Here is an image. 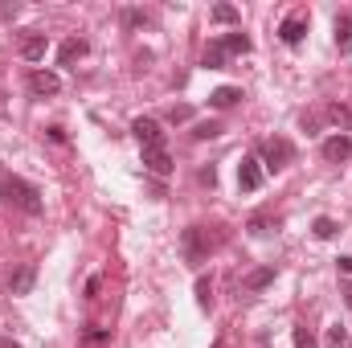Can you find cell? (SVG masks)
<instances>
[{
	"label": "cell",
	"instance_id": "6da1fadb",
	"mask_svg": "<svg viewBox=\"0 0 352 348\" xmlns=\"http://www.w3.org/2000/svg\"><path fill=\"white\" fill-rule=\"evenodd\" d=\"M0 197L8 201V205H16L21 213H29V217H37L41 209H45V201H41V188L37 184H29V180H21V176H0Z\"/></svg>",
	"mask_w": 352,
	"mask_h": 348
},
{
	"label": "cell",
	"instance_id": "7a4b0ae2",
	"mask_svg": "<svg viewBox=\"0 0 352 348\" xmlns=\"http://www.w3.org/2000/svg\"><path fill=\"white\" fill-rule=\"evenodd\" d=\"M263 173H278V168H287L291 160H295V144L291 140H283V135H274V140H263Z\"/></svg>",
	"mask_w": 352,
	"mask_h": 348
},
{
	"label": "cell",
	"instance_id": "3957f363",
	"mask_svg": "<svg viewBox=\"0 0 352 348\" xmlns=\"http://www.w3.org/2000/svg\"><path fill=\"white\" fill-rule=\"evenodd\" d=\"M180 246H184V259L192 262V266H201V262L209 259V250H213V238H209L205 226H188L184 238H180Z\"/></svg>",
	"mask_w": 352,
	"mask_h": 348
},
{
	"label": "cell",
	"instance_id": "277c9868",
	"mask_svg": "<svg viewBox=\"0 0 352 348\" xmlns=\"http://www.w3.org/2000/svg\"><path fill=\"white\" fill-rule=\"evenodd\" d=\"M307 29H311V12H307V8H295V12L283 17L278 37H283V45H299V41L307 37Z\"/></svg>",
	"mask_w": 352,
	"mask_h": 348
},
{
	"label": "cell",
	"instance_id": "5b68a950",
	"mask_svg": "<svg viewBox=\"0 0 352 348\" xmlns=\"http://www.w3.org/2000/svg\"><path fill=\"white\" fill-rule=\"evenodd\" d=\"M131 131H135V140H140V148H144V152L168 148V135H164V127H160L156 119H135V123H131Z\"/></svg>",
	"mask_w": 352,
	"mask_h": 348
},
{
	"label": "cell",
	"instance_id": "8992f818",
	"mask_svg": "<svg viewBox=\"0 0 352 348\" xmlns=\"http://www.w3.org/2000/svg\"><path fill=\"white\" fill-rule=\"evenodd\" d=\"M25 87H29L33 98H50V94H58V90H62V78H58L54 70H29Z\"/></svg>",
	"mask_w": 352,
	"mask_h": 348
},
{
	"label": "cell",
	"instance_id": "52a82bcc",
	"mask_svg": "<svg viewBox=\"0 0 352 348\" xmlns=\"http://www.w3.org/2000/svg\"><path fill=\"white\" fill-rule=\"evenodd\" d=\"M263 160H258V156H246V160H242V164H238V188H242V193H258V188H263Z\"/></svg>",
	"mask_w": 352,
	"mask_h": 348
},
{
	"label": "cell",
	"instance_id": "ba28073f",
	"mask_svg": "<svg viewBox=\"0 0 352 348\" xmlns=\"http://www.w3.org/2000/svg\"><path fill=\"white\" fill-rule=\"evenodd\" d=\"M320 156H324L328 164H344V160L352 156V135H340V131L328 135V140L320 144Z\"/></svg>",
	"mask_w": 352,
	"mask_h": 348
},
{
	"label": "cell",
	"instance_id": "9c48e42d",
	"mask_svg": "<svg viewBox=\"0 0 352 348\" xmlns=\"http://www.w3.org/2000/svg\"><path fill=\"white\" fill-rule=\"evenodd\" d=\"M45 50H50L45 33H25V37H21V58H25V62H41Z\"/></svg>",
	"mask_w": 352,
	"mask_h": 348
},
{
	"label": "cell",
	"instance_id": "30bf717a",
	"mask_svg": "<svg viewBox=\"0 0 352 348\" xmlns=\"http://www.w3.org/2000/svg\"><path fill=\"white\" fill-rule=\"evenodd\" d=\"M33 283H37V266L29 262V266H21L16 274H8V295H29Z\"/></svg>",
	"mask_w": 352,
	"mask_h": 348
},
{
	"label": "cell",
	"instance_id": "8fae6325",
	"mask_svg": "<svg viewBox=\"0 0 352 348\" xmlns=\"http://www.w3.org/2000/svg\"><path fill=\"white\" fill-rule=\"evenodd\" d=\"M90 54V41L87 37H70V41H62V50H58V62L62 66H74L78 58H87Z\"/></svg>",
	"mask_w": 352,
	"mask_h": 348
},
{
	"label": "cell",
	"instance_id": "7c38bea8",
	"mask_svg": "<svg viewBox=\"0 0 352 348\" xmlns=\"http://www.w3.org/2000/svg\"><path fill=\"white\" fill-rule=\"evenodd\" d=\"M332 37H336V50H340V54H352V17L349 12H340V17L332 21Z\"/></svg>",
	"mask_w": 352,
	"mask_h": 348
},
{
	"label": "cell",
	"instance_id": "4fadbf2b",
	"mask_svg": "<svg viewBox=\"0 0 352 348\" xmlns=\"http://www.w3.org/2000/svg\"><path fill=\"white\" fill-rule=\"evenodd\" d=\"M144 168H148L152 176H168V173H173V156H168V148L144 152Z\"/></svg>",
	"mask_w": 352,
	"mask_h": 348
},
{
	"label": "cell",
	"instance_id": "5bb4252c",
	"mask_svg": "<svg viewBox=\"0 0 352 348\" xmlns=\"http://www.w3.org/2000/svg\"><path fill=\"white\" fill-rule=\"evenodd\" d=\"M324 119H328L332 127H340V135H352V111H349V107L328 102V107H324Z\"/></svg>",
	"mask_w": 352,
	"mask_h": 348
},
{
	"label": "cell",
	"instance_id": "9a60e30c",
	"mask_svg": "<svg viewBox=\"0 0 352 348\" xmlns=\"http://www.w3.org/2000/svg\"><path fill=\"white\" fill-rule=\"evenodd\" d=\"M217 41H221L226 54H250V50H254V41H250L242 29H234V33H226V37H217Z\"/></svg>",
	"mask_w": 352,
	"mask_h": 348
},
{
	"label": "cell",
	"instance_id": "2e32d148",
	"mask_svg": "<svg viewBox=\"0 0 352 348\" xmlns=\"http://www.w3.org/2000/svg\"><path fill=\"white\" fill-rule=\"evenodd\" d=\"M234 102H242V90L238 87H217L209 94V107H217V111H226V107H234Z\"/></svg>",
	"mask_w": 352,
	"mask_h": 348
},
{
	"label": "cell",
	"instance_id": "e0dca14e",
	"mask_svg": "<svg viewBox=\"0 0 352 348\" xmlns=\"http://www.w3.org/2000/svg\"><path fill=\"white\" fill-rule=\"evenodd\" d=\"M246 230H250L254 238H266V234H274V230H278V217H270V213H254V217L246 221Z\"/></svg>",
	"mask_w": 352,
	"mask_h": 348
},
{
	"label": "cell",
	"instance_id": "ac0fdd59",
	"mask_svg": "<svg viewBox=\"0 0 352 348\" xmlns=\"http://www.w3.org/2000/svg\"><path fill=\"white\" fill-rule=\"evenodd\" d=\"M201 62H205L209 70H221V66L230 62V54L221 50V41H209V45H205V58H201Z\"/></svg>",
	"mask_w": 352,
	"mask_h": 348
},
{
	"label": "cell",
	"instance_id": "d6986e66",
	"mask_svg": "<svg viewBox=\"0 0 352 348\" xmlns=\"http://www.w3.org/2000/svg\"><path fill=\"white\" fill-rule=\"evenodd\" d=\"M274 283V266H258L254 274H246V291H263Z\"/></svg>",
	"mask_w": 352,
	"mask_h": 348
},
{
	"label": "cell",
	"instance_id": "ffe728a7",
	"mask_svg": "<svg viewBox=\"0 0 352 348\" xmlns=\"http://www.w3.org/2000/svg\"><path fill=\"white\" fill-rule=\"evenodd\" d=\"M311 234H316L320 242H332V238L340 234V226H336L332 217H316V221H311Z\"/></svg>",
	"mask_w": 352,
	"mask_h": 348
},
{
	"label": "cell",
	"instance_id": "44dd1931",
	"mask_svg": "<svg viewBox=\"0 0 352 348\" xmlns=\"http://www.w3.org/2000/svg\"><path fill=\"white\" fill-rule=\"evenodd\" d=\"M119 21H123V29H144V25H152V17H148V12H140V8H123V12H119Z\"/></svg>",
	"mask_w": 352,
	"mask_h": 348
},
{
	"label": "cell",
	"instance_id": "7402d4cb",
	"mask_svg": "<svg viewBox=\"0 0 352 348\" xmlns=\"http://www.w3.org/2000/svg\"><path fill=\"white\" fill-rule=\"evenodd\" d=\"M197 303H201V312H209V307H213V279H209V274H201V279H197Z\"/></svg>",
	"mask_w": 352,
	"mask_h": 348
},
{
	"label": "cell",
	"instance_id": "603a6c76",
	"mask_svg": "<svg viewBox=\"0 0 352 348\" xmlns=\"http://www.w3.org/2000/svg\"><path fill=\"white\" fill-rule=\"evenodd\" d=\"M111 345V328H87L82 332V348H102Z\"/></svg>",
	"mask_w": 352,
	"mask_h": 348
},
{
	"label": "cell",
	"instance_id": "cb8c5ba5",
	"mask_svg": "<svg viewBox=\"0 0 352 348\" xmlns=\"http://www.w3.org/2000/svg\"><path fill=\"white\" fill-rule=\"evenodd\" d=\"M213 25H238V8L234 4H213Z\"/></svg>",
	"mask_w": 352,
	"mask_h": 348
},
{
	"label": "cell",
	"instance_id": "d4e9b609",
	"mask_svg": "<svg viewBox=\"0 0 352 348\" xmlns=\"http://www.w3.org/2000/svg\"><path fill=\"white\" fill-rule=\"evenodd\" d=\"M328 345L332 348H352L349 328H344V324H332V328H328Z\"/></svg>",
	"mask_w": 352,
	"mask_h": 348
},
{
	"label": "cell",
	"instance_id": "484cf974",
	"mask_svg": "<svg viewBox=\"0 0 352 348\" xmlns=\"http://www.w3.org/2000/svg\"><path fill=\"white\" fill-rule=\"evenodd\" d=\"M217 135H221V123H213V119L192 127V140H217Z\"/></svg>",
	"mask_w": 352,
	"mask_h": 348
},
{
	"label": "cell",
	"instance_id": "4316f807",
	"mask_svg": "<svg viewBox=\"0 0 352 348\" xmlns=\"http://www.w3.org/2000/svg\"><path fill=\"white\" fill-rule=\"evenodd\" d=\"M295 348H316V336L307 328H295Z\"/></svg>",
	"mask_w": 352,
	"mask_h": 348
},
{
	"label": "cell",
	"instance_id": "83f0119b",
	"mask_svg": "<svg viewBox=\"0 0 352 348\" xmlns=\"http://www.w3.org/2000/svg\"><path fill=\"white\" fill-rule=\"evenodd\" d=\"M168 119H173V123H188V119H192V111L180 102V107H173V111H168Z\"/></svg>",
	"mask_w": 352,
	"mask_h": 348
},
{
	"label": "cell",
	"instance_id": "f1b7e54d",
	"mask_svg": "<svg viewBox=\"0 0 352 348\" xmlns=\"http://www.w3.org/2000/svg\"><path fill=\"white\" fill-rule=\"evenodd\" d=\"M320 119H324L320 111H311V115H303V131H316V127H320Z\"/></svg>",
	"mask_w": 352,
	"mask_h": 348
},
{
	"label": "cell",
	"instance_id": "f546056e",
	"mask_svg": "<svg viewBox=\"0 0 352 348\" xmlns=\"http://www.w3.org/2000/svg\"><path fill=\"white\" fill-rule=\"evenodd\" d=\"M98 287H102V279L94 274V279H90V283H87V299H94V295H98Z\"/></svg>",
	"mask_w": 352,
	"mask_h": 348
},
{
	"label": "cell",
	"instance_id": "4dcf8cb0",
	"mask_svg": "<svg viewBox=\"0 0 352 348\" xmlns=\"http://www.w3.org/2000/svg\"><path fill=\"white\" fill-rule=\"evenodd\" d=\"M340 274H352V259H340Z\"/></svg>",
	"mask_w": 352,
	"mask_h": 348
},
{
	"label": "cell",
	"instance_id": "1f68e13d",
	"mask_svg": "<svg viewBox=\"0 0 352 348\" xmlns=\"http://www.w3.org/2000/svg\"><path fill=\"white\" fill-rule=\"evenodd\" d=\"M344 303H349V307H352V279H349V283H344Z\"/></svg>",
	"mask_w": 352,
	"mask_h": 348
},
{
	"label": "cell",
	"instance_id": "d6a6232c",
	"mask_svg": "<svg viewBox=\"0 0 352 348\" xmlns=\"http://www.w3.org/2000/svg\"><path fill=\"white\" fill-rule=\"evenodd\" d=\"M0 348H21V345H12V340H0Z\"/></svg>",
	"mask_w": 352,
	"mask_h": 348
}]
</instances>
